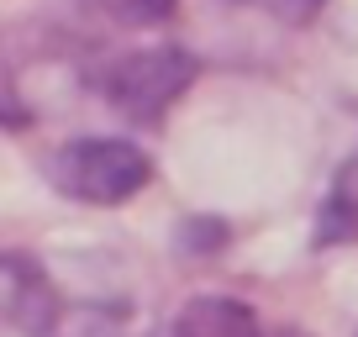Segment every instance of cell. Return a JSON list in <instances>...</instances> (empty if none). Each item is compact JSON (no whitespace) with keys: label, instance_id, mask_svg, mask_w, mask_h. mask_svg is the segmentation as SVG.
Listing matches in <instances>:
<instances>
[{"label":"cell","instance_id":"obj_1","mask_svg":"<svg viewBox=\"0 0 358 337\" xmlns=\"http://www.w3.org/2000/svg\"><path fill=\"white\" fill-rule=\"evenodd\" d=\"M0 332L16 337H143L127 295L69 290L43 259L0 248Z\"/></svg>","mask_w":358,"mask_h":337},{"label":"cell","instance_id":"obj_2","mask_svg":"<svg viewBox=\"0 0 358 337\" xmlns=\"http://www.w3.org/2000/svg\"><path fill=\"white\" fill-rule=\"evenodd\" d=\"M201 64L174 43H148V48H122L106 53L85 69L90 90L101 95L116 116H127L132 127H158L174 101L195 85Z\"/></svg>","mask_w":358,"mask_h":337},{"label":"cell","instance_id":"obj_3","mask_svg":"<svg viewBox=\"0 0 358 337\" xmlns=\"http://www.w3.org/2000/svg\"><path fill=\"white\" fill-rule=\"evenodd\" d=\"M153 180V158L132 137H74L53 148L48 185L79 206H122Z\"/></svg>","mask_w":358,"mask_h":337},{"label":"cell","instance_id":"obj_4","mask_svg":"<svg viewBox=\"0 0 358 337\" xmlns=\"http://www.w3.org/2000/svg\"><path fill=\"white\" fill-rule=\"evenodd\" d=\"M169 337H285L237 295H195L174 316Z\"/></svg>","mask_w":358,"mask_h":337},{"label":"cell","instance_id":"obj_5","mask_svg":"<svg viewBox=\"0 0 358 337\" xmlns=\"http://www.w3.org/2000/svg\"><path fill=\"white\" fill-rule=\"evenodd\" d=\"M358 243V153L337 168L332 190L316 211V248H353Z\"/></svg>","mask_w":358,"mask_h":337},{"label":"cell","instance_id":"obj_6","mask_svg":"<svg viewBox=\"0 0 358 337\" xmlns=\"http://www.w3.org/2000/svg\"><path fill=\"white\" fill-rule=\"evenodd\" d=\"M85 6H95L101 16H111L122 27H153L174 11V0H85Z\"/></svg>","mask_w":358,"mask_h":337},{"label":"cell","instance_id":"obj_7","mask_svg":"<svg viewBox=\"0 0 358 337\" xmlns=\"http://www.w3.org/2000/svg\"><path fill=\"white\" fill-rule=\"evenodd\" d=\"M227 6H243V11H264L285 27H306L316 11H322L327 0H227Z\"/></svg>","mask_w":358,"mask_h":337}]
</instances>
